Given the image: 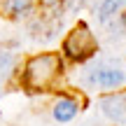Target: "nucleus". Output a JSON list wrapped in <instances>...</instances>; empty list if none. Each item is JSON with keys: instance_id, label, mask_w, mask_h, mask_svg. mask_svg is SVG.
Returning a JSON list of instances; mask_svg holds the SVG:
<instances>
[{"instance_id": "obj_9", "label": "nucleus", "mask_w": 126, "mask_h": 126, "mask_svg": "<svg viewBox=\"0 0 126 126\" xmlns=\"http://www.w3.org/2000/svg\"><path fill=\"white\" fill-rule=\"evenodd\" d=\"M122 21H124V26H126V12H124V14H122Z\"/></svg>"}, {"instance_id": "obj_2", "label": "nucleus", "mask_w": 126, "mask_h": 126, "mask_svg": "<svg viewBox=\"0 0 126 126\" xmlns=\"http://www.w3.org/2000/svg\"><path fill=\"white\" fill-rule=\"evenodd\" d=\"M96 49H98V42H96L94 33L89 31L86 23H77L63 42V51L72 61H86L89 56L96 54Z\"/></svg>"}, {"instance_id": "obj_4", "label": "nucleus", "mask_w": 126, "mask_h": 126, "mask_svg": "<svg viewBox=\"0 0 126 126\" xmlns=\"http://www.w3.org/2000/svg\"><path fill=\"white\" fill-rule=\"evenodd\" d=\"M100 108L112 122L117 124H126V96L114 94V96H105L100 100Z\"/></svg>"}, {"instance_id": "obj_6", "label": "nucleus", "mask_w": 126, "mask_h": 126, "mask_svg": "<svg viewBox=\"0 0 126 126\" xmlns=\"http://www.w3.org/2000/svg\"><path fill=\"white\" fill-rule=\"evenodd\" d=\"M35 2L33 0H2V12L12 19H21V16H28L33 12Z\"/></svg>"}, {"instance_id": "obj_1", "label": "nucleus", "mask_w": 126, "mask_h": 126, "mask_svg": "<svg viewBox=\"0 0 126 126\" xmlns=\"http://www.w3.org/2000/svg\"><path fill=\"white\" fill-rule=\"evenodd\" d=\"M61 59L59 54H40L33 56L26 63V70H23V84L33 91H42L49 89L56 82V77L61 75Z\"/></svg>"}, {"instance_id": "obj_3", "label": "nucleus", "mask_w": 126, "mask_h": 126, "mask_svg": "<svg viewBox=\"0 0 126 126\" xmlns=\"http://www.w3.org/2000/svg\"><path fill=\"white\" fill-rule=\"evenodd\" d=\"M89 84L98 89H119L126 84V70H119L114 65H100L89 72Z\"/></svg>"}, {"instance_id": "obj_5", "label": "nucleus", "mask_w": 126, "mask_h": 126, "mask_svg": "<svg viewBox=\"0 0 126 126\" xmlns=\"http://www.w3.org/2000/svg\"><path fill=\"white\" fill-rule=\"evenodd\" d=\"M79 112V105H77L75 98H68V96H61L54 103V117L59 122H70L75 114Z\"/></svg>"}, {"instance_id": "obj_8", "label": "nucleus", "mask_w": 126, "mask_h": 126, "mask_svg": "<svg viewBox=\"0 0 126 126\" xmlns=\"http://www.w3.org/2000/svg\"><path fill=\"white\" fill-rule=\"evenodd\" d=\"M14 65H16V59H14L9 51H0V75L7 77L9 72L14 70Z\"/></svg>"}, {"instance_id": "obj_7", "label": "nucleus", "mask_w": 126, "mask_h": 126, "mask_svg": "<svg viewBox=\"0 0 126 126\" xmlns=\"http://www.w3.org/2000/svg\"><path fill=\"white\" fill-rule=\"evenodd\" d=\"M126 5V0H103V5L98 7V16H100V21H108L110 16H114V14L119 12Z\"/></svg>"}]
</instances>
